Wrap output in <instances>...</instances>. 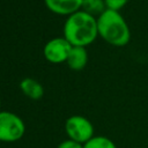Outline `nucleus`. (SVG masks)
<instances>
[{"mask_svg":"<svg viewBox=\"0 0 148 148\" xmlns=\"http://www.w3.org/2000/svg\"><path fill=\"white\" fill-rule=\"evenodd\" d=\"M104 1H105L106 9H111L116 12H119L128 2V0H104Z\"/></svg>","mask_w":148,"mask_h":148,"instance_id":"nucleus-11","label":"nucleus"},{"mask_svg":"<svg viewBox=\"0 0 148 148\" xmlns=\"http://www.w3.org/2000/svg\"><path fill=\"white\" fill-rule=\"evenodd\" d=\"M57 148H83V145L82 143H79L74 140H71V139H67V140H64L61 141Z\"/></svg>","mask_w":148,"mask_h":148,"instance_id":"nucleus-12","label":"nucleus"},{"mask_svg":"<svg viewBox=\"0 0 148 148\" xmlns=\"http://www.w3.org/2000/svg\"><path fill=\"white\" fill-rule=\"evenodd\" d=\"M25 132V125L21 117L9 111H0V141L15 142Z\"/></svg>","mask_w":148,"mask_h":148,"instance_id":"nucleus-4","label":"nucleus"},{"mask_svg":"<svg viewBox=\"0 0 148 148\" xmlns=\"http://www.w3.org/2000/svg\"><path fill=\"white\" fill-rule=\"evenodd\" d=\"M97 30L106 43L113 46H125L131 39V30L119 12L106 9L97 17Z\"/></svg>","mask_w":148,"mask_h":148,"instance_id":"nucleus-2","label":"nucleus"},{"mask_svg":"<svg viewBox=\"0 0 148 148\" xmlns=\"http://www.w3.org/2000/svg\"><path fill=\"white\" fill-rule=\"evenodd\" d=\"M65 132L68 139L74 140L79 143L84 145L88 142L94 135V125L92 123L80 114L71 116L65 121Z\"/></svg>","mask_w":148,"mask_h":148,"instance_id":"nucleus-3","label":"nucleus"},{"mask_svg":"<svg viewBox=\"0 0 148 148\" xmlns=\"http://www.w3.org/2000/svg\"><path fill=\"white\" fill-rule=\"evenodd\" d=\"M20 89L21 91L30 99H40L44 95V88L43 86L32 77H24L20 82Z\"/></svg>","mask_w":148,"mask_h":148,"instance_id":"nucleus-8","label":"nucleus"},{"mask_svg":"<svg viewBox=\"0 0 148 148\" xmlns=\"http://www.w3.org/2000/svg\"><path fill=\"white\" fill-rule=\"evenodd\" d=\"M83 0H44L47 9L57 15L69 16L82 8Z\"/></svg>","mask_w":148,"mask_h":148,"instance_id":"nucleus-6","label":"nucleus"},{"mask_svg":"<svg viewBox=\"0 0 148 148\" xmlns=\"http://www.w3.org/2000/svg\"><path fill=\"white\" fill-rule=\"evenodd\" d=\"M81 10H83L92 16L97 15V17H98L102 13H104L106 10L105 1L104 0H83Z\"/></svg>","mask_w":148,"mask_h":148,"instance_id":"nucleus-9","label":"nucleus"},{"mask_svg":"<svg viewBox=\"0 0 148 148\" xmlns=\"http://www.w3.org/2000/svg\"><path fill=\"white\" fill-rule=\"evenodd\" d=\"M72 47V44L65 37H56L44 45L43 56L51 64L66 62Z\"/></svg>","mask_w":148,"mask_h":148,"instance_id":"nucleus-5","label":"nucleus"},{"mask_svg":"<svg viewBox=\"0 0 148 148\" xmlns=\"http://www.w3.org/2000/svg\"><path fill=\"white\" fill-rule=\"evenodd\" d=\"M0 111H1V99H0Z\"/></svg>","mask_w":148,"mask_h":148,"instance_id":"nucleus-13","label":"nucleus"},{"mask_svg":"<svg viewBox=\"0 0 148 148\" xmlns=\"http://www.w3.org/2000/svg\"><path fill=\"white\" fill-rule=\"evenodd\" d=\"M87 62H88V52L86 47L73 46L66 60L68 67L73 71H81L86 67Z\"/></svg>","mask_w":148,"mask_h":148,"instance_id":"nucleus-7","label":"nucleus"},{"mask_svg":"<svg viewBox=\"0 0 148 148\" xmlns=\"http://www.w3.org/2000/svg\"><path fill=\"white\" fill-rule=\"evenodd\" d=\"M83 148H117V146L111 139L104 135H95L83 145Z\"/></svg>","mask_w":148,"mask_h":148,"instance_id":"nucleus-10","label":"nucleus"},{"mask_svg":"<svg viewBox=\"0 0 148 148\" xmlns=\"http://www.w3.org/2000/svg\"><path fill=\"white\" fill-rule=\"evenodd\" d=\"M62 31L64 37L72 44V46L86 47L98 36L97 17L83 10H79L67 16Z\"/></svg>","mask_w":148,"mask_h":148,"instance_id":"nucleus-1","label":"nucleus"}]
</instances>
